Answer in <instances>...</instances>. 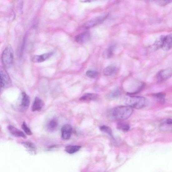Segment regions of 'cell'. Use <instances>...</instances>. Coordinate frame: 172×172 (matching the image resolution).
<instances>
[{"mask_svg":"<svg viewBox=\"0 0 172 172\" xmlns=\"http://www.w3.org/2000/svg\"><path fill=\"white\" fill-rule=\"evenodd\" d=\"M133 112V108L129 106H119L112 109L110 116L114 120L123 121L128 118Z\"/></svg>","mask_w":172,"mask_h":172,"instance_id":"obj_1","label":"cell"},{"mask_svg":"<svg viewBox=\"0 0 172 172\" xmlns=\"http://www.w3.org/2000/svg\"><path fill=\"white\" fill-rule=\"evenodd\" d=\"M127 106L136 109H142L147 104L146 99L143 97L128 95L125 100Z\"/></svg>","mask_w":172,"mask_h":172,"instance_id":"obj_2","label":"cell"},{"mask_svg":"<svg viewBox=\"0 0 172 172\" xmlns=\"http://www.w3.org/2000/svg\"><path fill=\"white\" fill-rule=\"evenodd\" d=\"M14 59V51L11 46L8 45L2 54V61L4 66L7 68H10L13 64Z\"/></svg>","mask_w":172,"mask_h":172,"instance_id":"obj_3","label":"cell"},{"mask_svg":"<svg viewBox=\"0 0 172 172\" xmlns=\"http://www.w3.org/2000/svg\"><path fill=\"white\" fill-rule=\"evenodd\" d=\"M12 83L11 79L6 70L0 66V92L2 89L10 87Z\"/></svg>","mask_w":172,"mask_h":172,"instance_id":"obj_4","label":"cell"},{"mask_svg":"<svg viewBox=\"0 0 172 172\" xmlns=\"http://www.w3.org/2000/svg\"><path fill=\"white\" fill-rule=\"evenodd\" d=\"M172 69L171 67L162 70L157 75V81L158 83L165 81L170 78L172 76Z\"/></svg>","mask_w":172,"mask_h":172,"instance_id":"obj_5","label":"cell"},{"mask_svg":"<svg viewBox=\"0 0 172 172\" xmlns=\"http://www.w3.org/2000/svg\"><path fill=\"white\" fill-rule=\"evenodd\" d=\"M108 16L107 15H105L95 17L88 21L85 24H84L82 27L83 29H88L97 25L104 21Z\"/></svg>","mask_w":172,"mask_h":172,"instance_id":"obj_6","label":"cell"},{"mask_svg":"<svg viewBox=\"0 0 172 172\" xmlns=\"http://www.w3.org/2000/svg\"><path fill=\"white\" fill-rule=\"evenodd\" d=\"M72 131L71 126L68 124L64 125L61 129V137L65 140H68L71 136Z\"/></svg>","mask_w":172,"mask_h":172,"instance_id":"obj_7","label":"cell"},{"mask_svg":"<svg viewBox=\"0 0 172 172\" xmlns=\"http://www.w3.org/2000/svg\"><path fill=\"white\" fill-rule=\"evenodd\" d=\"M90 38V33L89 32H86L77 35L75 37V40L78 43L82 44L89 41Z\"/></svg>","mask_w":172,"mask_h":172,"instance_id":"obj_8","label":"cell"},{"mask_svg":"<svg viewBox=\"0 0 172 172\" xmlns=\"http://www.w3.org/2000/svg\"><path fill=\"white\" fill-rule=\"evenodd\" d=\"M53 52H50L40 55H35L32 58V61L35 63H41L43 62L52 56Z\"/></svg>","mask_w":172,"mask_h":172,"instance_id":"obj_9","label":"cell"},{"mask_svg":"<svg viewBox=\"0 0 172 172\" xmlns=\"http://www.w3.org/2000/svg\"><path fill=\"white\" fill-rule=\"evenodd\" d=\"M172 38L171 34L165 36L161 48L163 50L168 51L171 49L172 47Z\"/></svg>","mask_w":172,"mask_h":172,"instance_id":"obj_10","label":"cell"},{"mask_svg":"<svg viewBox=\"0 0 172 172\" xmlns=\"http://www.w3.org/2000/svg\"><path fill=\"white\" fill-rule=\"evenodd\" d=\"M30 103V97L25 92H23L22 95L21 103L20 105L22 110L27 109L29 106Z\"/></svg>","mask_w":172,"mask_h":172,"instance_id":"obj_11","label":"cell"},{"mask_svg":"<svg viewBox=\"0 0 172 172\" xmlns=\"http://www.w3.org/2000/svg\"><path fill=\"white\" fill-rule=\"evenodd\" d=\"M8 129L10 133L16 137L25 138L26 136L22 131L17 129L14 126L9 125L8 126Z\"/></svg>","mask_w":172,"mask_h":172,"instance_id":"obj_12","label":"cell"},{"mask_svg":"<svg viewBox=\"0 0 172 172\" xmlns=\"http://www.w3.org/2000/svg\"><path fill=\"white\" fill-rule=\"evenodd\" d=\"M43 105V102L41 99L38 97L35 98L32 105V111L34 112L41 111Z\"/></svg>","mask_w":172,"mask_h":172,"instance_id":"obj_13","label":"cell"},{"mask_svg":"<svg viewBox=\"0 0 172 172\" xmlns=\"http://www.w3.org/2000/svg\"><path fill=\"white\" fill-rule=\"evenodd\" d=\"M98 98V95L95 94L88 93L83 95L80 98V100L85 102L96 100Z\"/></svg>","mask_w":172,"mask_h":172,"instance_id":"obj_14","label":"cell"},{"mask_svg":"<svg viewBox=\"0 0 172 172\" xmlns=\"http://www.w3.org/2000/svg\"><path fill=\"white\" fill-rule=\"evenodd\" d=\"M115 45H112L109 47L103 53L104 58L106 59H110L113 56Z\"/></svg>","mask_w":172,"mask_h":172,"instance_id":"obj_15","label":"cell"},{"mask_svg":"<svg viewBox=\"0 0 172 172\" xmlns=\"http://www.w3.org/2000/svg\"><path fill=\"white\" fill-rule=\"evenodd\" d=\"M81 148L80 145H69L65 147V151L69 154H73L78 151Z\"/></svg>","mask_w":172,"mask_h":172,"instance_id":"obj_16","label":"cell"},{"mask_svg":"<svg viewBox=\"0 0 172 172\" xmlns=\"http://www.w3.org/2000/svg\"><path fill=\"white\" fill-rule=\"evenodd\" d=\"M58 125V120L56 118H53L48 123L47 125V129L50 131H54L57 129Z\"/></svg>","mask_w":172,"mask_h":172,"instance_id":"obj_17","label":"cell"},{"mask_svg":"<svg viewBox=\"0 0 172 172\" xmlns=\"http://www.w3.org/2000/svg\"><path fill=\"white\" fill-rule=\"evenodd\" d=\"M165 36V35H162V36L157 40L155 43L153 44L151 47L152 50L156 51L161 48Z\"/></svg>","mask_w":172,"mask_h":172,"instance_id":"obj_18","label":"cell"},{"mask_svg":"<svg viewBox=\"0 0 172 172\" xmlns=\"http://www.w3.org/2000/svg\"><path fill=\"white\" fill-rule=\"evenodd\" d=\"M117 129L123 132H127L130 129V126L128 123L121 121L118 123Z\"/></svg>","mask_w":172,"mask_h":172,"instance_id":"obj_19","label":"cell"},{"mask_svg":"<svg viewBox=\"0 0 172 172\" xmlns=\"http://www.w3.org/2000/svg\"><path fill=\"white\" fill-rule=\"evenodd\" d=\"M116 70V68L114 66H108L104 69L103 74L105 76H109L115 72Z\"/></svg>","mask_w":172,"mask_h":172,"instance_id":"obj_20","label":"cell"},{"mask_svg":"<svg viewBox=\"0 0 172 172\" xmlns=\"http://www.w3.org/2000/svg\"><path fill=\"white\" fill-rule=\"evenodd\" d=\"M153 96L161 104H164L165 102L166 94L165 92H161L154 94Z\"/></svg>","mask_w":172,"mask_h":172,"instance_id":"obj_21","label":"cell"},{"mask_svg":"<svg viewBox=\"0 0 172 172\" xmlns=\"http://www.w3.org/2000/svg\"><path fill=\"white\" fill-rule=\"evenodd\" d=\"M100 129L104 133L107 134L110 136H112V130L110 127L103 125L100 126Z\"/></svg>","mask_w":172,"mask_h":172,"instance_id":"obj_22","label":"cell"},{"mask_svg":"<svg viewBox=\"0 0 172 172\" xmlns=\"http://www.w3.org/2000/svg\"><path fill=\"white\" fill-rule=\"evenodd\" d=\"M86 76L90 78H95L98 76L99 73L96 71L88 70L86 73Z\"/></svg>","mask_w":172,"mask_h":172,"instance_id":"obj_23","label":"cell"},{"mask_svg":"<svg viewBox=\"0 0 172 172\" xmlns=\"http://www.w3.org/2000/svg\"><path fill=\"white\" fill-rule=\"evenodd\" d=\"M22 144L25 147L30 150L33 151L36 150V147L33 143L29 142H26L23 143Z\"/></svg>","mask_w":172,"mask_h":172,"instance_id":"obj_24","label":"cell"},{"mask_svg":"<svg viewBox=\"0 0 172 172\" xmlns=\"http://www.w3.org/2000/svg\"><path fill=\"white\" fill-rule=\"evenodd\" d=\"M120 94V91H114L110 92L109 95V97L110 99H115L118 98Z\"/></svg>","mask_w":172,"mask_h":172,"instance_id":"obj_25","label":"cell"},{"mask_svg":"<svg viewBox=\"0 0 172 172\" xmlns=\"http://www.w3.org/2000/svg\"><path fill=\"white\" fill-rule=\"evenodd\" d=\"M22 128L23 129L25 133L27 135H30L32 134L31 130L27 126L25 122H24L22 126Z\"/></svg>","mask_w":172,"mask_h":172,"instance_id":"obj_26","label":"cell"},{"mask_svg":"<svg viewBox=\"0 0 172 172\" xmlns=\"http://www.w3.org/2000/svg\"><path fill=\"white\" fill-rule=\"evenodd\" d=\"M157 1L161 6L166 5L172 2V0H157Z\"/></svg>","mask_w":172,"mask_h":172,"instance_id":"obj_27","label":"cell"},{"mask_svg":"<svg viewBox=\"0 0 172 172\" xmlns=\"http://www.w3.org/2000/svg\"><path fill=\"white\" fill-rule=\"evenodd\" d=\"M96 1H98V0H80V2H81L89 3Z\"/></svg>","mask_w":172,"mask_h":172,"instance_id":"obj_28","label":"cell"}]
</instances>
